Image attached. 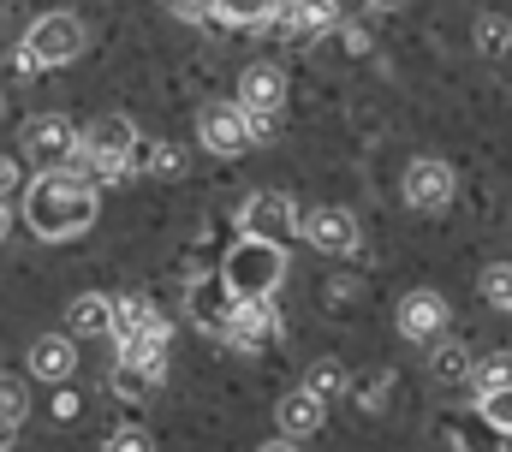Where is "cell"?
Instances as JSON below:
<instances>
[{
	"label": "cell",
	"mask_w": 512,
	"mask_h": 452,
	"mask_svg": "<svg viewBox=\"0 0 512 452\" xmlns=\"http://www.w3.org/2000/svg\"><path fill=\"white\" fill-rule=\"evenodd\" d=\"M24 221L36 238H78L96 226V173L78 161V167H60V173H36L30 191H24Z\"/></svg>",
	"instance_id": "obj_1"
},
{
	"label": "cell",
	"mask_w": 512,
	"mask_h": 452,
	"mask_svg": "<svg viewBox=\"0 0 512 452\" xmlns=\"http://www.w3.org/2000/svg\"><path fill=\"white\" fill-rule=\"evenodd\" d=\"M84 18L78 12H42L36 24H30V36H24V48H18V72H42V66H66V60H78L84 54Z\"/></svg>",
	"instance_id": "obj_2"
},
{
	"label": "cell",
	"mask_w": 512,
	"mask_h": 452,
	"mask_svg": "<svg viewBox=\"0 0 512 452\" xmlns=\"http://www.w3.org/2000/svg\"><path fill=\"white\" fill-rule=\"evenodd\" d=\"M227 286L239 298H274L280 274H286V244H268V238H239L227 250Z\"/></svg>",
	"instance_id": "obj_3"
},
{
	"label": "cell",
	"mask_w": 512,
	"mask_h": 452,
	"mask_svg": "<svg viewBox=\"0 0 512 452\" xmlns=\"http://www.w3.org/2000/svg\"><path fill=\"white\" fill-rule=\"evenodd\" d=\"M84 167L96 179H126V167H137V125L126 113H102L84 131Z\"/></svg>",
	"instance_id": "obj_4"
},
{
	"label": "cell",
	"mask_w": 512,
	"mask_h": 452,
	"mask_svg": "<svg viewBox=\"0 0 512 452\" xmlns=\"http://www.w3.org/2000/svg\"><path fill=\"white\" fill-rule=\"evenodd\" d=\"M24 155H30L36 173L78 167V161H84V131L66 125L60 113H36V119H24Z\"/></svg>",
	"instance_id": "obj_5"
},
{
	"label": "cell",
	"mask_w": 512,
	"mask_h": 452,
	"mask_svg": "<svg viewBox=\"0 0 512 452\" xmlns=\"http://www.w3.org/2000/svg\"><path fill=\"white\" fill-rule=\"evenodd\" d=\"M239 226H245V238H268V244L304 238V215H298V203L286 191H256L251 203L239 209Z\"/></svg>",
	"instance_id": "obj_6"
},
{
	"label": "cell",
	"mask_w": 512,
	"mask_h": 452,
	"mask_svg": "<svg viewBox=\"0 0 512 452\" xmlns=\"http://www.w3.org/2000/svg\"><path fill=\"white\" fill-rule=\"evenodd\" d=\"M453 191H459V173H453L447 161H435V155H417V161L405 167V179H399V197H405L417 215H441V209L453 203Z\"/></svg>",
	"instance_id": "obj_7"
},
{
	"label": "cell",
	"mask_w": 512,
	"mask_h": 452,
	"mask_svg": "<svg viewBox=\"0 0 512 452\" xmlns=\"http://www.w3.org/2000/svg\"><path fill=\"white\" fill-rule=\"evenodd\" d=\"M197 143L209 149V155H245L256 143V131H251V113L239 108V102H209V108L197 113Z\"/></svg>",
	"instance_id": "obj_8"
},
{
	"label": "cell",
	"mask_w": 512,
	"mask_h": 452,
	"mask_svg": "<svg viewBox=\"0 0 512 452\" xmlns=\"http://www.w3.org/2000/svg\"><path fill=\"white\" fill-rule=\"evenodd\" d=\"M304 244H316L322 256H352V250L364 244L358 215H352V209H340V203H322V209H310V215H304Z\"/></svg>",
	"instance_id": "obj_9"
},
{
	"label": "cell",
	"mask_w": 512,
	"mask_h": 452,
	"mask_svg": "<svg viewBox=\"0 0 512 452\" xmlns=\"http://www.w3.org/2000/svg\"><path fill=\"white\" fill-rule=\"evenodd\" d=\"M239 304H245V298L227 286V274H215V280H197V286H191V322H197L203 334L227 339L233 316H239Z\"/></svg>",
	"instance_id": "obj_10"
},
{
	"label": "cell",
	"mask_w": 512,
	"mask_h": 452,
	"mask_svg": "<svg viewBox=\"0 0 512 452\" xmlns=\"http://www.w3.org/2000/svg\"><path fill=\"white\" fill-rule=\"evenodd\" d=\"M393 322H399V334L405 339H441V328H447V298L441 292H405L399 298V310H393Z\"/></svg>",
	"instance_id": "obj_11"
},
{
	"label": "cell",
	"mask_w": 512,
	"mask_h": 452,
	"mask_svg": "<svg viewBox=\"0 0 512 452\" xmlns=\"http://www.w3.org/2000/svg\"><path fill=\"white\" fill-rule=\"evenodd\" d=\"M274 339H280L274 304H268V298H245L239 316H233V328H227V345H239V351H268Z\"/></svg>",
	"instance_id": "obj_12"
},
{
	"label": "cell",
	"mask_w": 512,
	"mask_h": 452,
	"mask_svg": "<svg viewBox=\"0 0 512 452\" xmlns=\"http://www.w3.org/2000/svg\"><path fill=\"white\" fill-rule=\"evenodd\" d=\"M274 423H280V435H286V441H310V435L328 423V399H322V393H310V387H292V393L280 399Z\"/></svg>",
	"instance_id": "obj_13"
},
{
	"label": "cell",
	"mask_w": 512,
	"mask_h": 452,
	"mask_svg": "<svg viewBox=\"0 0 512 452\" xmlns=\"http://www.w3.org/2000/svg\"><path fill=\"white\" fill-rule=\"evenodd\" d=\"M239 108L251 113V119H274V113L286 108V78H280V66H245V78H239Z\"/></svg>",
	"instance_id": "obj_14"
},
{
	"label": "cell",
	"mask_w": 512,
	"mask_h": 452,
	"mask_svg": "<svg viewBox=\"0 0 512 452\" xmlns=\"http://www.w3.org/2000/svg\"><path fill=\"white\" fill-rule=\"evenodd\" d=\"M114 310H120V322H114V339H173V322L143 298V292H131V298H114Z\"/></svg>",
	"instance_id": "obj_15"
},
{
	"label": "cell",
	"mask_w": 512,
	"mask_h": 452,
	"mask_svg": "<svg viewBox=\"0 0 512 452\" xmlns=\"http://www.w3.org/2000/svg\"><path fill=\"white\" fill-rule=\"evenodd\" d=\"M72 369H78V345H72V334H42L36 345H30V375H36V381L66 387Z\"/></svg>",
	"instance_id": "obj_16"
},
{
	"label": "cell",
	"mask_w": 512,
	"mask_h": 452,
	"mask_svg": "<svg viewBox=\"0 0 512 452\" xmlns=\"http://www.w3.org/2000/svg\"><path fill=\"white\" fill-rule=\"evenodd\" d=\"M447 435L459 441V452H512L507 447L512 435L495 423V417H489V411H459V417L447 423Z\"/></svg>",
	"instance_id": "obj_17"
},
{
	"label": "cell",
	"mask_w": 512,
	"mask_h": 452,
	"mask_svg": "<svg viewBox=\"0 0 512 452\" xmlns=\"http://www.w3.org/2000/svg\"><path fill=\"white\" fill-rule=\"evenodd\" d=\"M114 322H120V310H114V298H102V292H84V298H72V310H66V334L72 339H102V334H114Z\"/></svg>",
	"instance_id": "obj_18"
},
{
	"label": "cell",
	"mask_w": 512,
	"mask_h": 452,
	"mask_svg": "<svg viewBox=\"0 0 512 452\" xmlns=\"http://www.w3.org/2000/svg\"><path fill=\"white\" fill-rule=\"evenodd\" d=\"M286 24H292V36H322V30H334L340 24V0H292L286 6Z\"/></svg>",
	"instance_id": "obj_19"
},
{
	"label": "cell",
	"mask_w": 512,
	"mask_h": 452,
	"mask_svg": "<svg viewBox=\"0 0 512 452\" xmlns=\"http://www.w3.org/2000/svg\"><path fill=\"white\" fill-rule=\"evenodd\" d=\"M161 369H167V363H131V357H120V369H114V387H120L126 399H149V393L161 387Z\"/></svg>",
	"instance_id": "obj_20"
},
{
	"label": "cell",
	"mask_w": 512,
	"mask_h": 452,
	"mask_svg": "<svg viewBox=\"0 0 512 452\" xmlns=\"http://www.w3.org/2000/svg\"><path fill=\"white\" fill-rule=\"evenodd\" d=\"M507 48H512V24L501 12H483V18H477V54H483V60H501Z\"/></svg>",
	"instance_id": "obj_21"
},
{
	"label": "cell",
	"mask_w": 512,
	"mask_h": 452,
	"mask_svg": "<svg viewBox=\"0 0 512 452\" xmlns=\"http://www.w3.org/2000/svg\"><path fill=\"white\" fill-rule=\"evenodd\" d=\"M137 167H149L155 179H179V173H185V149H179V143H155V149H137Z\"/></svg>",
	"instance_id": "obj_22"
},
{
	"label": "cell",
	"mask_w": 512,
	"mask_h": 452,
	"mask_svg": "<svg viewBox=\"0 0 512 452\" xmlns=\"http://www.w3.org/2000/svg\"><path fill=\"white\" fill-rule=\"evenodd\" d=\"M280 12V0H221V24H268Z\"/></svg>",
	"instance_id": "obj_23"
},
{
	"label": "cell",
	"mask_w": 512,
	"mask_h": 452,
	"mask_svg": "<svg viewBox=\"0 0 512 452\" xmlns=\"http://www.w3.org/2000/svg\"><path fill=\"white\" fill-rule=\"evenodd\" d=\"M310 393H322V399H340V393H352V375L334 363V357H322L316 369H310V381H304Z\"/></svg>",
	"instance_id": "obj_24"
},
{
	"label": "cell",
	"mask_w": 512,
	"mask_h": 452,
	"mask_svg": "<svg viewBox=\"0 0 512 452\" xmlns=\"http://www.w3.org/2000/svg\"><path fill=\"white\" fill-rule=\"evenodd\" d=\"M477 387H483V399H489V393H507L512 387V351H489V357L477 363Z\"/></svg>",
	"instance_id": "obj_25"
},
{
	"label": "cell",
	"mask_w": 512,
	"mask_h": 452,
	"mask_svg": "<svg viewBox=\"0 0 512 452\" xmlns=\"http://www.w3.org/2000/svg\"><path fill=\"white\" fill-rule=\"evenodd\" d=\"M24 417H30V393H24V381H6V375H0V423L24 429Z\"/></svg>",
	"instance_id": "obj_26"
},
{
	"label": "cell",
	"mask_w": 512,
	"mask_h": 452,
	"mask_svg": "<svg viewBox=\"0 0 512 452\" xmlns=\"http://www.w3.org/2000/svg\"><path fill=\"white\" fill-rule=\"evenodd\" d=\"M429 369H435V381H465V375H477V369H471V357H465L459 345H441V351L429 357Z\"/></svg>",
	"instance_id": "obj_27"
},
{
	"label": "cell",
	"mask_w": 512,
	"mask_h": 452,
	"mask_svg": "<svg viewBox=\"0 0 512 452\" xmlns=\"http://www.w3.org/2000/svg\"><path fill=\"white\" fill-rule=\"evenodd\" d=\"M483 298H489L495 310H507V316H512V262H501V268H489V274H483Z\"/></svg>",
	"instance_id": "obj_28"
},
{
	"label": "cell",
	"mask_w": 512,
	"mask_h": 452,
	"mask_svg": "<svg viewBox=\"0 0 512 452\" xmlns=\"http://www.w3.org/2000/svg\"><path fill=\"white\" fill-rule=\"evenodd\" d=\"M102 452H155V441H149V429L126 423V429H114V435L102 441Z\"/></svg>",
	"instance_id": "obj_29"
},
{
	"label": "cell",
	"mask_w": 512,
	"mask_h": 452,
	"mask_svg": "<svg viewBox=\"0 0 512 452\" xmlns=\"http://www.w3.org/2000/svg\"><path fill=\"white\" fill-rule=\"evenodd\" d=\"M483 411H489V417L512 435V387H507V393H489V399H483Z\"/></svg>",
	"instance_id": "obj_30"
},
{
	"label": "cell",
	"mask_w": 512,
	"mask_h": 452,
	"mask_svg": "<svg viewBox=\"0 0 512 452\" xmlns=\"http://www.w3.org/2000/svg\"><path fill=\"white\" fill-rule=\"evenodd\" d=\"M18 191H30V185L18 179V161H6V155H0V203H6V197H18Z\"/></svg>",
	"instance_id": "obj_31"
},
{
	"label": "cell",
	"mask_w": 512,
	"mask_h": 452,
	"mask_svg": "<svg viewBox=\"0 0 512 452\" xmlns=\"http://www.w3.org/2000/svg\"><path fill=\"white\" fill-rule=\"evenodd\" d=\"M72 411H78V399H72V393H66V387H60V399H54V417H60V423H66V417H72Z\"/></svg>",
	"instance_id": "obj_32"
},
{
	"label": "cell",
	"mask_w": 512,
	"mask_h": 452,
	"mask_svg": "<svg viewBox=\"0 0 512 452\" xmlns=\"http://www.w3.org/2000/svg\"><path fill=\"white\" fill-rule=\"evenodd\" d=\"M256 452H304V447H298V441H286V435H280V441H268V447H256Z\"/></svg>",
	"instance_id": "obj_33"
},
{
	"label": "cell",
	"mask_w": 512,
	"mask_h": 452,
	"mask_svg": "<svg viewBox=\"0 0 512 452\" xmlns=\"http://www.w3.org/2000/svg\"><path fill=\"white\" fill-rule=\"evenodd\" d=\"M12 441H18V429H12V423H0V452L12 447Z\"/></svg>",
	"instance_id": "obj_34"
},
{
	"label": "cell",
	"mask_w": 512,
	"mask_h": 452,
	"mask_svg": "<svg viewBox=\"0 0 512 452\" xmlns=\"http://www.w3.org/2000/svg\"><path fill=\"white\" fill-rule=\"evenodd\" d=\"M370 6H376V12H399V6H405V0H370Z\"/></svg>",
	"instance_id": "obj_35"
},
{
	"label": "cell",
	"mask_w": 512,
	"mask_h": 452,
	"mask_svg": "<svg viewBox=\"0 0 512 452\" xmlns=\"http://www.w3.org/2000/svg\"><path fill=\"white\" fill-rule=\"evenodd\" d=\"M6 232H12V215H6V203H0V238H6Z\"/></svg>",
	"instance_id": "obj_36"
}]
</instances>
